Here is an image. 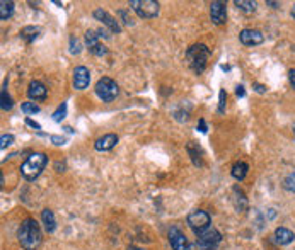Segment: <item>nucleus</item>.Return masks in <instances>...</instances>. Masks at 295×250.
Here are the masks:
<instances>
[{
  "instance_id": "12",
  "label": "nucleus",
  "mask_w": 295,
  "mask_h": 250,
  "mask_svg": "<svg viewBox=\"0 0 295 250\" xmlns=\"http://www.w3.org/2000/svg\"><path fill=\"white\" fill-rule=\"evenodd\" d=\"M90 82V74L85 66H77L74 70V87L77 90H85L89 87Z\"/></svg>"
},
{
  "instance_id": "33",
  "label": "nucleus",
  "mask_w": 295,
  "mask_h": 250,
  "mask_svg": "<svg viewBox=\"0 0 295 250\" xmlns=\"http://www.w3.org/2000/svg\"><path fill=\"white\" fill-rule=\"evenodd\" d=\"M51 141H53L55 145H63L67 140L65 138H60V136H51Z\"/></svg>"
},
{
  "instance_id": "27",
  "label": "nucleus",
  "mask_w": 295,
  "mask_h": 250,
  "mask_svg": "<svg viewBox=\"0 0 295 250\" xmlns=\"http://www.w3.org/2000/svg\"><path fill=\"white\" fill-rule=\"evenodd\" d=\"M67 116V104L63 102V104H61L60 105V108L58 109H56L55 111V113H53V121H56V123H60L61 121V119H63Z\"/></svg>"
},
{
  "instance_id": "8",
  "label": "nucleus",
  "mask_w": 295,
  "mask_h": 250,
  "mask_svg": "<svg viewBox=\"0 0 295 250\" xmlns=\"http://www.w3.org/2000/svg\"><path fill=\"white\" fill-rule=\"evenodd\" d=\"M168 237H169V243H171V247H173V250H188L189 247L188 238L184 237V233L181 232L178 227H171Z\"/></svg>"
},
{
  "instance_id": "2",
  "label": "nucleus",
  "mask_w": 295,
  "mask_h": 250,
  "mask_svg": "<svg viewBox=\"0 0 295 250\" xmlns=\"http://www.w3.org/2000/svg\"><path fill=\"white\" fill-rule=\"evenodd\" d=\"M46 163H48V158H46L45 153H32L21 165V174L26 181H36L41 175V172L45 170Z\"/></svg>"
},
{
  "instance_id": "18",
  "label": "nucleus",
  "mask_w": 295,
  "mask_h": 250,
  "mask_svg": "<svg viewBox=\"0 0 295 250\" xmlns=\"http://www.w3.org/2000/svg\"><path fill=\"white\" fill-rule=\"evenodd\" d=\"M247 170H249V165H247L246 162H236L234 165H232L231 174L236 181H242L247 175Z\"/></svg>"
},
{
  "instance_id": "14",
  "label": "nucleus",
  "mask_w": 295,
  "mask_h": 250,
  "mask_svg": "<svg viewBox=\"0 0 295 250\" xmlns=\"http://www.w3.org/2000/svg\"><path fill=\"white\" fill-rule=\"evenodd\" d=\"M116 143H118V136L116 134H113V133H109V134H104V136H101L99 140H96V143H94V148H96L97 152H108V150H111Z\"/></svg>"
},
{
  "instance_id": "29",
  "label": "nucleus",
  "mask_w": 295,
  "mask_h": 250,
  "mask_svg": "<svg viewBox=\"0 0 295 250\" xmlns=\"http://www.w3.org/2000/svg\"><path fill=\"white\" fill-rule=\"evenodd\" d=\"M12 143H14L12 134H2V138H0V148H2V150H6L9 145H12Z\"/></svg>"
},
{
  "instance_id": "19",
  "label": "nucleus",
  "mask_w": 295,
  "mask_h": 250,
  "mask_svg": "<svg viewBox=\"0 0 295 250\" xmlns=\"http://www.w3.org/2000/svg\"><path fill=\"white\" fill-rule=\"evenodd\" d=\"M234 206L237 211H241V213H244V211L247 209V199L244 196V192H242L239 187H234Z\"/></svg>"
},
{
  "instance_id": "34",
  "label": "nucleus",
  "mask_w": 295,
  "mask_h": 250,
  "mask_svg": "<svg viewBox=\"0 0 295 250\" xmlns=\"http://www.w3.org/2000/svg\"><path fill=\"white\" fill-rule=\"evenodd\" d=\"M254 90H256V92H259V94H265L266 87H265V85H261V84H254Z\"/></svg>"
},
{
  "instance_id": "15",
  "label": "nucleus",
  "mask_w": 295,
  "mask_h": 250,
  "mask_svg": "<svg viewBox=\"0 0 295 250\" xmlns=\"http://www.w3.org/2000/svg\"><path fill=\"white\" fill-rule=\"evenodd\" d=\"M27 95L31 100H45L46 99V87L40 80H32L27 89Z\"/></svg>"
},
{
  "instance_id": "41",
  "label": "nucleus",
  "mask_w": 295,
  "mask_h": 250,
  "mask_svg": "<svg viewBox=\"0 0 295 250\" xmlns=\"http://www.w3.org/2000/svg\"><path fill=\"white\" fill-rule=\"evenodd\" d=\"M293 134H295V124H293Z\"/></svg>"
},
{
  "instance_id": "3",
  "label": "nucleus",
  "mask_w": 295,
  "mask_h": 250,
  "mask_svg": "<svg viewBox=\"0 0 295 250\" xmlns=\"http://www.w3.org/2000/svg\"><path fill=\"white\" fill-rule=\"evenodd\" d=\"M210 50H208L207 45H193L189 50L186 51V60L189 66H191L193 72H196V74H202V72H205L207 68V61L210 58Z\"/></svg>"
},
{
  "instance_id": "40",
  "label": "nucleus",
  "mask_w": 295,
  "mask_h": 250,
  "mask_svg": "<svg viewBox=\"0 0 295 250\" xmlns=\"http://www.w3.org/2000/svg\"><path fill=\"white\" fill-rule=\"evenodd\" d=\"M292 17L295 19V4H293V7H292Z\"/></svg>"
},
{
  "instance_id": "23",
  "label": "nucleus",
  "mask_w": 295,
  "mask_h": 250,
  "mask_svg": "<svg viewBox=\"0 0 295 250\" xmlns=\"http://www.w3.org/2000/svg\"><path fill=\"white\" fill-rule=\"evenodd\" d=\"M7 82L4 84V89H2V94H0V105H2V109L4 111H11L12 109V105H14V102H12V99H11V95L7 94Z\"/></svg>"
},
{
  "instance_id": "25",
  "label": "nucleus",
  "mask_w": 295,
  "mask_h": 250,
  "mask_svg": "<svg viewBox=\"0 0 295 250\" xmlns=\"http://www.w3.org/2000/svg\"><path fill=\"white\" fill-rule=\"evenodd\" d=\"M283 189H287L290 192H295V170H293V174H290L288 177H285Z\"/></svg>"
},
{
  "instance_id": "39",
  "label": "nucleus",
  "mask_w": 295,
  "mask_h": 250,
  "mask_svg": "<svg viewBox=\"0 0 295 250\" xmlns=\"http://www.w3.org/2000/svg\"><path fill=\"white\" fill-rule=\"evenodd\" d=\"M128 250H144V248H139V247H128Z\"/></svg>"
},
{
  "instance_id": "13",
  "label": "nucleus",
  "mask_w": 295,
  "mask_h": 250,
  "mask_svg": "<svg viewBox=\"0 0 295 250\" xmlns=\"http://www.w3.org/2000/svg\"><path fill=\"white\" fill-rule=\"evenodd\" d=\"M94 17H96L97 21H101L104 26H108L111 32H121V26L118 24L116 19L113 16H109V14L106 11H103V9H96V11H94Z\"/></svg>"
},
{
  "instance_id": "24",
  "label": "nucleus",
  "mask_w": 295,
  "mask_h": 250,
  "mask_svg": "<svg viewBox=\"0 0 295 250\" xmlns=\"http://www.w3.org/2000/svg\"><path fill=\"white\" fill-rule=\"evenodd\" d=\"M188 250H215V245H210V243H205V242H200V240H196V242L189 243Z\"/></svg>"
},
{
  "instance_id": "20",
  "label": "nucleus",
  "mask_w": 295,
  "mask_h": 250,
  "mask_svg": "<svg viewBox=\"0 0 295 250\" xmlns=\"http://www.w3.org/2000/svg\"><path fill=\"white\" fill-rule=\"evenodd\" d=\"M14 14V2L12 0H2L0 2V19L2 21H7L11 19Z\"/></svg>"
},
{
  "instance_id": "30",
  "label": "nucleus",
  "mask_w": 295,
  "mask_h": 250,
  "mask_svg": "<svg viewBox=\"0 0 295 250\" xmlns=\"http://www.w3.org/2000/svg\"><path fill=\"white\" fill-rule=\"evenodd\" d=\"M225 100H227L225 90H220V94H218V113H223V111H225Z\"/></svg>"
},
{
  "instance_id": "38",
  "label": "nucleus",
  "mask_w": 295,
  "mask_h": 250,
  "mask_svg": "<svg viewBox=\"0 0 295 250\" xmlns=\"http://www.w3.org/2000/svg\"><path fill=\"white\" fill-rule=\"evenodd\" d=\"M266 4H268V6H271L273 9H278V7H280V4H278V2H271V0H268Z\"/></svg>"
},
{
  "instance_id": "10",
  "label": "nucleus",
  "mask_w": 295,
  "mask_h": 250,
  "mask_svg": "<svg viewBox=\"0 0 295 250\" xmlns=\"http://www.w3.org/2000/svg\"><path fill=\"white\" fill-rule=\"evenodd\" d=\"M239 40L242 45H246V46H256L265 41V36H263V32L258 29H242L239 34Z\"/></svg>"
},
{
  "instance_id": "28",
  "label": "nucleus",
  "mask_w": 295,
  "mask_h": 250,
  "mask_svg": "<svg viewBox=\"0 0 295 250\" xmlns=\"http://www.w3.org/2000/svg\"><path fill=\"white\" fill-rule=\"evenodd\" d=\"M82 51V46H80V41L77 40V38H70V53L72 55H79V53Z\"/></svg>"
},
{
  "instance_id": "17",
  "label": "nucleus",
  "mask_w": 295,
  "mask_h": 250,
  "mask_svg": "<svg viewBox=\"0 0 295 250\" xmlns=\"http://www.w3.org/2000/svg\"><path fill=\"white\" fill-rule=\"evenodd\" d=\"M41 221H43V227H45L46 233H53L56 230V220H55V215L51 209L41 211Z\"/></svg>"
},
{
  "instance_id": "1",
  "label": "nucleus",
  "mask_w": 295,
  "mask_h": 250,
  "mask_svg": "<svg viewBox=\"0 0 295 250\" xmlns=\"http://www.w3.org/2000/svg\"><path fill=\"white\" fill-rule=\"evenodd\" d=\"M17 240L21 243V247L24 250H36L41 245L43 233L41 228L38 225L36 220L27 218L21 223V227L17 230Z\"/></svg>"
},
{
  "instance_id": "31",
  "label": "nucleus",
  "mask_w": 295,
  "mask_h": 250,
  "mask_svg": "<svg viewBox=\"0 0 295 250\" xmlns=\"http://www.w3.org/2000/svg\"><path fill=\"white\" fill-rule=\"evenodd\" d=\"M26 124H27V126H31V128L38 129V131H40V129H41V126H40V124H38L36 121H32L31 118H27V119H26Z\"/></svg>"
},
{
  "instance_id": "11",
  "label": "nucleus",
  "mask_w": 295,
  "mask_h": 250,
  "mask_svg": "<svg viewBox=\"0 0 295 250\" xmlns=\"http://www.w3.org/2000/svg\"><path fill=\"white\" fill-rule=\"evenodd\" d=\"M198 237L200 242H205V243H210V245H217L222 242V235L220 232H218L217 228H213V227H208L205 230H202V232H196L194 233Z\"/></svg>"
},
{
  "instance_id": "4",
  "label": "nucleus",
  "mask_w": 295,
  "mask_h": 250,
  "mask_svg": "<svg viewBox=\"0 0 295 250\" xmlns=\"http://www.w3.org/2000/svg\"><path fill=\"white\" fill-rule=\"evenodd\" d=\"M118 94H120V87H118V84L113 79L103 77V79L97 80L96 95L103 100V102H113V100L118 97Z\"/></svg>"
},
{
  "instance_id": "26",
  "label": "nucleus",
  "mask_w": 295,
  "mask_h": 250,
  "mask_svg": "<svg viewBox=\"0 0 295 250\" xmlns=\"http://www.w3.org/2000/svg\"><path fill=\"white\" fill-rule=\"evenodd\" d=\"M21 109H22V113L24 114H36V113H40V108L35 104V102H24L21 105Z\"/></svg>"
},
{
  "instance_id": "32",
  "label": "nucleus",
  "mask_w": 295,
  "mask_h": 250,
  "mask_svg": "<svg viewBox=\"0 0 295 250\" xmlns=\"http://www.w3.org/2000/svg\"><path fill=\"white\" fill-rule=\"evenodd\" d=\"M236 95H237V97H244V95H246V90H244L242 85H237V87H236Z\"/></svg>"
},
{
  "instance_id": "22",
  "label": "nucleus",
  "mask_w": 295,
  "mask_h": 250,
  "mask_svg": "<svg viewBox=\"0 0 295 250\" xmlns=\"http://www.w3.org/2000/svg\"><path fill=\"white\" fill-rule=\"evenodd\" d=\"M234 6H236L237 9H241L242 12L253 14V12L256 11V7H258V4H256V2H251V0H236Z\"/></svg>"
},
{
  "instance_id": "36",
  "label": "nucleus",
  "mask_w": 295,
  "mask_h": 250,
  "mask_svg": "<svg viewBox=\"0 0 295 250\" xmlns=\"http://www.w3.org/2000/svg\"><path fill=\"white\" fill-rule=\"evenodd\" d=\"M120 16L125 17V24H128V26H132V24H133V22H132V17H128L125 11H120Z\"/></svg>"
},
{
  "instance_id": "5",
  "label": "nucleus",
  "mask_w": 295,
  "mask_h": 250,
  "mask_svg": "<svg viewBox=\"0 0 295 250\" xmlns=\"http://www.w3.org/2000/svg\"><path fill=\"white\" fill-rule=\"evenodd\" d=\"M130 7L135 11V14L142 19H154L159 16V2L155 0H132Z\"/></svg>"
},
{
  "instance_id": "16",
  "label": "nucleus",
  "mask_w": 295,
  "mask_h": 250,
  "mask_svg": "<svg viewBox=\"0 0 295 250\" xmlns=\"http://www.w3.org/2000/svg\"><path fill=\"white\" fill-rule=\"evenodd\" d=\"M273 238H275V242H277L278 245H288V243L293 242L295 235H293L292 230H288V228H285V227H280V228L275 230Z\"/></svg>"
},
{
  "instance_id": "21",
  "label": "nucleus",
  "mask_w": 295,
  "mask_h": 250,
  "mask_svg": "<svg viewBox=\"0 0 295 250\" xmlns=\"http://www.w3.org/2000/svg\"><path fill=\"white\" fill-rule=\"evenodd\" d=\"M38 36H40V27L27 26V27H24V29L21 31V38H22V40H24L26 43H32Z\"/></svg>"
},
{
  "instance_id": "37",
  "label": "nucleus",
  "mask_w": 295,
  "mask_h": 250,
  "mask_svg": "<svg viewBox=\"0 0 295 250\" xmlns=\"http://www.w3.org/2000/svg\"><path fill=\"white\" fill-rule=\"evenodd\" d=\"M288 79H290V84H292V85H293V89H295V68H293V70H290Z\"/></svg>"
},
{
  "instance_id": "6",
  "label": "nucleus",
  "mask_w": 295,
  "mask_h": 250,
  "mask_svg": "<svg viewBox=\"0 0 295 250\" xmlns=\"http://www.w3.org/2000/svg\"><path fill=\"white\" fill-rule=\"evenodd\" d=\"M188 225H189V228L193 230L194 233L196 232H202V230H205L208 227H212V218H210V215L207 213V211H203V209H193L191 213L188 215Z\"/></svg>"
},
{
  "instance_id": "9",
  "label": "nucleus",
  "mask_w": 295,
  "mask_h": 250,
  "mask_svg": "<svg viewBox=\"0 0 295 250\" xmlns=\"http://www.w3.org/2000/svg\"><path fill=\"white\" fill-rule=\"evenodd\" d=\"M210 17H212V22L217 24V26H222V24L227 22V6L225 2H215L210 4Z\"/></svg>"
},
{
  "instance_id": "35",
  "label": "nucleus",
  "mask_w": 295,
  "mask_h": 250,
  "mask_svg": "<svg viewBox=\"0 0 295 250\" xmlns=\"http://www.w3.org/2000/svg\"><path fill=\"white\" fill-rule=\"evenodd\" d=\"M200 133H207V124H205V119H200Z\"/></svg>"
},
{
  "instance_id": "7",
  "label": "nucleus",
  "mask_w": 295,
  "mask_h": 250,
  "mask_svg": "<svg viewBox=\"0 0 295 250\" xmlns=\"http://www.w3.org/2000/svg\"><path fill=\"white\" fill-rule=\"evenodd\" d=\"M85 43H87V48H89V51L92 53V55L103 56V55H106V53H108L106 46H104L103 43L99 41V34H97L96 31H87V32H85Z\"/></svg>"
}]
</instances>
